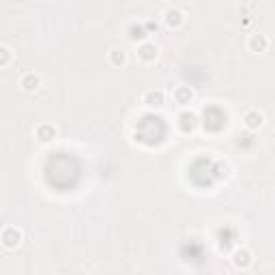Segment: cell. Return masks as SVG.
Returning <instances> with one entry per match:
<instances>
[{
  "instance_id": "6da1fadb",
  "label": "cell",
  "mask_w": 275,
  "mask_h": 275,
  "mask_svg": "<svg viewBox=\"0 0 275 275\" xmlns=\"http://www.w3.org/2000/svg\"><path fill=\"white\" fill-rule=\"evenodd\" d=\"M0 241H3V245L7 249H15L22 243V230L15 228V226H7L3 234H0Z\"/></svg>"
},
{
  "instance_id": "7a4b0ae2",
  "label": "cell",
  "mask_w": 275,
  "mask_h": 275,
  "mask_svg": "<svg viewBox=\"0 0 275 275\" xmlns=\"http://www.w3.org/2000/svg\"><path fill=\"white\" fill-rule=\"evenodd\" d=\"M140 101L147 108H159V106H164L166 103V93L161 91V88H151V91H147L140 97Z\"/></svg>"
},
{
  "instance_id": "3957f363",
  "label": "cell",
  "mask_w": 275,
  "mask_h": 275,
  "mask_svg": "<svg viewBox=\"0 0 275 275\" xmlns=\"http://www.w3.org/2000/svg\"><path fill=\"white\" fill-rule=\"evenodd\" d=\"M35 138L39 142H54L58 138V127L52 123H41L35 127Z\"/></svg>"
},
{
  "instance_id": "277c9868",
  "label": "cell",
  "mask_w": 275,
  "mask_h": 275,
  "mask_svg": "<svg viewBox=\"0 0 275 275\" xmlns=\"http://www.w3.org/2000/svg\"><path fill=\"white\" fill-rule=\"evenodd\" d=\"M243 125L249 129V131H258V129L264 127V114L262 112H258V110H245Z\"/></svg>"
},
{
  "instance_id": "5b68a950",
  "label": "cell",
  "mask_w": 275,
  "mask_h": 275,
  "mask_svg": "<svg viewBox=\"0 0 275 275\" xmlns=\"http://www.w3.org/2000/svg\"><path fill=\"white\" fill-rule=\"evenodd\" d=\"M164 24L168 28H172V30H176V28H181L183 24H185V13L181 11V9H176V7H172V9H166V13H164Z\"/></svg>"
},
{
  "instance_id": "8992f818",
  "label": "cell",
  "mask_w": 275,
  "mask_h": 275,
  "mask_svg": "<svg viewBox=\"0 0 275 275\" xmlns=\"http://www.w3.org/2000/svg\"><path fill=\"white\" fill-rule=\"evenodd\" d=\"M196 127H198V114L189 110H183L179 114V129L183 133H191Z\"/></svg>"
},
{
  "instance_id": "52a82bcc",
  "label": "cell",
  "mask_w": 275,
  "mask_h": 275,
  "mask_svg": "<svg viewBox=\"0 0 275 275\" xmlns=\"http://www.w3.org/2000/svg\"><path fill=\"white\" fill-rule=\"evenodd\" d=\"M20 86H22V91H26V93H35L41 88V78H39L35 71H26V74H22V78H20Z\"/></svg>"
},
{
  "instance_id": "ba28073f",
  "label": "cell",
  "mask_w": 275,
  "mask_h": 275,
  "mask_svg": "<svg viewBox=\"0 0 275 275\" xmlns=\"http://www.w3.org/2000/svg\"><path fill=\"white\" fill-rule=\"evenodd\" d=\"M157 45L155 43H151V41H142L140 45H138V58H140L142 62H153L157 58Z\"/></svg>"
},
{
  "instance_id": "9c48e42d",
  "label": "cell",
  "mask_w": 275,
  "mask_h": 275,
  "mask_svg": "<svg viewBox=\"0 0 275 275\" xmlns=\"http://www.w3.org/2000/svg\"><path fill=\"white\" fill-rule=\"evenodd\" d=\"M193 91L189 86H176V91H174V99H176V103H181V106H187V103H191L193 101Z\"/></svg>"
},
{
  "instance_id": "30bf717a",
  "label": "cell",
  "mask_w": 275,
  "mask_h": 275,
  "mask_svg": "<svg viewBox=\"0 0 275 275\" xmlns=\"http://www.w3.org/2000/svg\"><path fill=\"white\" fill-rule=\"evenodd\" d=\"M266 45H269V41H266L264 35H249V39H247L249 52H264Z\"/></svg>"
},
{
  "instance_id": "8fae6325",
  "label": "cell",
  "mask_w": 275,
  "mask_h": 275,
  "mask_svg": "<svg viewBox=\"0 0 275 275\" xmlns=\"http://www.w3.org/2000/svg\"><path fill=\"white\" fill-rule=\"evenodd\" d=\"M234 264L241 266V269H247V266L252 264V252L245 249V247L237 249V252H234Z\"/></svg>"
},
{
  "instance_id": "7c38bea8",
  "label": "cell",
  "mask_w": 275,
  "mask_h": 275,
  "mask_svg": "<svg viewBox=\"0 0 275 275\" xmlns=\"http://www.w3.org/2000/svg\"><path fill=\"white\" fill-rule=\"evenodd\" d=\"M108 60L114 64V67H120V64H125L127 62V54H125V50L123 47H114L110 54H108Z\"/></svg>"
},
{
  "instance_id": "4fadbf2b",
  "label": "cell",
  "mask_w": 275,
  "mask_h": 275,
  "mask_svg": "<svg viewBox=\"0 0 275 275\" xmlns=\"http://www.w3.org/2000/svg\"><path fill=\"white\" fill-rule=\"evenodd\" d=\"M11 60H13V52H11L7 45H0V67H5V64H9Z\"/></svg>"
},
{
  "instance_id": "5bb4252c",
  "label": "cell",
  "mask_w": 275,
  "mask_h": 275,
  "mask_svg": "<svg viewBox=\"0 0 275 275\" xmlns=\"http://www.w3.org/2000/svg\"><path fill=\"white\" fill-rule=\"evenodd\" d=\"M129 39H133V41H138V39H147V32H144V28L142 26H131L129 28Z\"/></svg>"
}]
</instances>
